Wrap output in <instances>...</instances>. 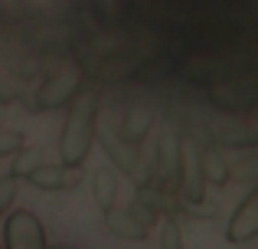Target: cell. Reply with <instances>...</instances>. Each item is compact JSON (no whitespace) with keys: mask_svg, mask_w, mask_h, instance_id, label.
Segmentation results:
<instances>
[{"mask_svg":"<svg viewBox=\"0 0 258 249\" xmlns=\"http://www.w3.org/2000/svg\"><path fill=\"white\" fill-rule=\"evenodd\" d=\"M98 134V95L95 92H76L69 102V115H66L62 134H59V164L66 167H82Z\"/></svg>","mask_w":258,"mask_h":249,"instance_id":"1","label":"cell"},{"mask_svg":"<svg viewBox=\"0 0 258 249\" xmlns=\"http://www.w3.org/2000/svg\"><path fill=\"white\" fill-rule=\"evenodd\" d=\"M176 187L180 197L186 204H200L206 197V180H203V167H200V144L193 138H180V164H176Z\"/></svg>","mask_w":258,"mask_h":249,"instance_id":"2","label":"cell"},{"mask_svg":"<svg viewBox=\"0 0 258 249\" xmlns=\"http://www.w3.org/2000/svg\"><path fill=\"white\" fill-rule=\"evenodd\" d=\"M4 249H49V243H46V230L36 220V213L17 210V213L7 217Z\"/></svg>","mask_w":258,"mask_h":249,"instance_id":"3","label":"cell"},{"mask_svg":"<svg viewBox=\"0 0 258 249\" xmlns=\"http://www.w3.org/2000/svg\"><path fill=\"white\" fill-rule=\"evenodd\" d=\"M82 89V69L76 63H66L62 69H56L39 89V109H62L76 98V92Z\"/></svg>","mask_w":258,"mask_h":249,"instance_id":"4","label":"cell"},{"mask_svg":"<svg viewBox=\"0 0 258 249\" xmlns=\"http://www.w3.org/2000/svg\"><path fill=\"white\" fill-rule=\"evenodd\" d=\"M255 236H258V187H252V190L245 193V200L235 207L232 220H229V226H226V239L232 246H245V243H252Z\"/></svg>","mask_w":258,"mask_h":249,"instance_id":"5","label":"cell"},{"mask_svg":"<svg viewBox=\"0 0 258 249\" xmlns=\"http://www.w3.org/2000/svg\"><path fill=\"white\" fill-rule=\"evenodd\" d=\"M176 164H180V138L176 134H164L154 144V164H151V177L154 184L170 187L176 180Z\"/></svg>","mask_w":258,"mask_h":249,"instance_id":"6","label":"cell"},{"mask_svg":"<svg viewBox=\"0 0 258 249\" xmlns=\"http://www.w3.org/2000/svg\"><path fill=\"white\" fill-rule=\"evenodd\" d=\"M147 131H151V112H147L144 105L127 109L124 122H121V128H118V138L138 147V144H144V141H147Z\"/></svg>","mask_w":258,"mask_h":249,"instance_id":"7","label":"cell"},{"mask_svg":"<svg viewBox=\"0 0 258 249\" xmlns=\"http://www.w3.org/2000/svg\"><path fill=\"white\" fill-rule=\"evenodd\" d=\"M200 167L206 184H216V187L229 184V158L219 147H200Z\"/></svg>","mask_w":258,"mask_h":249,"instance_id":"8","label":"cell"},{"mask_svg":"<svg viewBox=\"0 0 258 249\" xmlns=\"http://www.w3.org/2000/svg\"><path fill=\"white\" fill-rule=\"evenodd\" d=\"M101 213H105V226L114 233V236H121V239H147V233H151V230H144L127 210L108 207V210H101Z\"/></svg>","mask_w":258,"mask_h":249,"instance_id":"9","label":"cell"},{"mask_svg":"<svg viewBox=\"0 0 258 249\" xmlns=\"http://www.w3.org/2000/svg\"><path fill=\"white\" fill-rule=\"evenodd\" d=\"M23 180H30L36 190H66V164H49V161H43V164L33 167Z\"/></svg>","mask_w":258,"mask_h":249,"instance_id":"10","label":"cell"},{"mask_svg":"<svg viewBox=\"0 0 258 249\" xmlns=\"http://www.w3.org/2000/svg\"><path fill=\"white\" fill-rule=\"evenodd\" d=\"M114 200H118V171H114V164H105L95 171V204L108 210V207H114Z\"/></svg>","mask_w":258,"mask_h":249,"instance_id":"11","label":"cell"},{"mask_svg":"<svg viewBox=\"0 0 258 249\" xmlns=\"http://www.w3.org/2000/svg\"><path fill=\"white\" fill-rule=\"evenodd\" d=\"M46 161V154H43V147H36V144H23L17 151V161H13V167H10V174L13 177H20L23 180L26 174L33 171V167H39Z\"/></svg>","mask_w":258,"mask_h":249,"instance_id":"12","label":"cell"},{"mask_svg":"<svg viewBox=\"0 0 258 249\" xmlns=\"http://www.w3.org/2000/svg\"><path fill=\"white\" fill-rule=\"evenodd\" d=\"M160 249H183V230L173 217L160 220Z\"/></svg>","mask_w":258,"mask_h":249,"instance_id":"13","label":"cell"},{"mask_svg":"<svg viewBox=\"0 0 258 249\" xmlns=\"http://www.w3.org/2000/svg\"><path fill=\"white\" fill-rule=\"evenodd\" d=\"M124 210L131 213V217L138 220L144 230H151V226L160 220V210H157V207H151V204H144V200H134V204H131V207H124Z\"/></svg>","mask_w":258,"mask_h":249,"instance_id":"14","label":"cell"},{"mask_svg":"<svg viewBox=\"0 0 258 249\" xmlns=\"http://www.w3.org/2000/svg\"><path fill=\"white\" fill-rule=\"evenodd\" d=\"M23 144H26V134H23V131L0 128V158H7V154H17Z\"/></svg>","mask_w":258,"mask_h":249,"instance_id":"15","label":"cell"},{"mask_svg":"<svg viewBox=\"0 0 258 249\" xmlns=\"http://www.w3.org/2000/svg\"><path fill=\"white\" fill-rule=\"evenodd\" d=\"M255 174H258V161H255L252 151H248V158L242 161V164H229V180H248V184H252Z\"/></svg>","mask_w":258,"mask_h":249,"instance_id":"16","label":"cell"},{"mask_svg":"<svg viewBox=\"0 0 258 249\" xmlns=\"http://www.w3.org/2000/svg\"><path fill=\"white\" fill-rule=\"evenodd\" d=\"M17 184H20V177H13V174H4V177H0V213L10 210L13 197H17Z\"/></svg>","mask_w":258,"mask_h":249,"instance_id":"17","label":"cell"},{"mask_svg":"<svg viewBox=\"0 0 258 249\" xmlns=\"http://www.w3.org/2000/svg\"><path fill=\"white\" fill-rule=\"evenodd\" d=\"M49 249H76V246H66V243H59V246H49Z\"/></svg>","mask_w":258,"mask_h":249,"instance_id":"18","label":"cell"},{"mask_svg":"<svg viewBox=\"0 0 258 249\" xmlns=\"http://www.w3.org/2000/svg\"><path fill=\"white\" fill-rule=\"evenodd\" d=\"M0 249H4V246H0Z\"/></svg>","mask_w":258,"mask_h":249,"instance_id":"19","label":"cell"}]
</instances>
